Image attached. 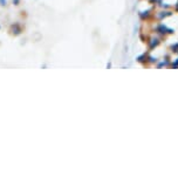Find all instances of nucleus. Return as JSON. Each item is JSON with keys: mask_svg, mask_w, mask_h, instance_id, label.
<instances>
[]
</instances>
